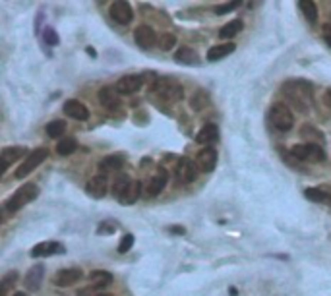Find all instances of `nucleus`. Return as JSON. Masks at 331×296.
<instances>
[{
	"mask_svg": "<svg viewBox=\"0 0 331 296\" xmlns=\"http://www.w3.org/2000/svg\"><path fill=\"white\" fill-rule=\"evenodd\" d=\"M124 161H126V157H124L122 153H114V155H109V157H105V159H101V163H99V168H101V172L118 170V168H122Z\"/></svg>",
	"mask_w": 331,
	"mask_h": 296,
	"instance_id": "5701e85b",
	"label": "nucleus"
},
{
	"mask_svg": "<svg viewBox=\"0 0 331 296\" xmlns=\"http://www.w3.org/2000/svg\"><path fill=\"white\" fill-rule=\"evenodd\" d=\"M229 294H231V296H236V294H238V292H236V288L231 287V288H229Z\"/></svg>",
	"mask_w": 331,
	"mask_h": 296,
	"instance_id": "c03bdc74",
	"label": "nucleus"
},
{
	"mask_svg": "<svg viewBox=\"0 0 331 296\" xmlns=\"http://www.w3.org/2000/svg\"><path fill=\"white\" fill-rule=\"evenodd\" d=\"M64 254V246L58 244L55 240H49V242H41L37 246L31 248V257H47V256H53V254Z\"/></svg>",
	"mask_w": 331,
	"mask_h": 296,
	"instance_id": "6ab92c4d",
	"label": "nucleus"
},
{
	"mask_svg": "<svg viewBox=\"0 0 331 296\" xmlns=\"http://www.w3.org/2000/svg\"><path fill=\"white\" fill-rule=\"evenodd\" d=\"M140 196H142V182H140V180H132L128 190L122 194L120 203L122 205H132V203H136V201L140 200Z\"/></svg>",
	"mask_w": 331,
	"mask_h": 296,
	"instance_id": "b1692460",
	"label": "nucleus"
},
{
	"mask_svg": "<svg viewBox=\"0 0 331 296\" xmlns=\"http://www.w3.org/2000/svg\"><path fill=\"white\" fill-rule=\"evenodd\" d=\"M62 109H64L66 116H70L74 120H88L89 118V109L78 99H68Z\"/></svg>",
	"mask_w": 331,
	"mask_h": 296,
	"instance_id": "4468645a",
	"label": "nucleus"
},
{
	"mask_svg": "<svg viewBox=\"0 0 331 296\" xmlns=\"http://www.w3.org/2000/svg\"><path fill=\"white\" fill-rule=\"evenodd\" d=\"M134 41L140 48L144 50H149V48L155 47V41H157V35H155V29L151 25H140L134 31Z\"/></svg>",
	"mask_w": 331,
	"mask_h": 296,
	"instance_id": "9b49d317",
	"label": "nucleus"
},
{
	"mask_svg": "<svg viewBox=\"0 0 331 296\" xmlns=\"http://www.w3.org/2000/svg\"><path fill=\"white\" fill-rule=\"evenodd\" d=\"M325 103H327V107H331V89L325 91Z\"/></svg>",
	"mask_w": 331,
	"mask_h": 296,
	"instance_id": "79ce46f5",
	"label": "nucleus"
},
{
	"mask_svg": "<svg viewBox=\"0 0 331 296\" xmlns=\"http://www.w3.org/2000/svg\"><path fill=\"white\" fill-rule=\"evenodd\" d=\"M76 149H78V142H76L74 137H62L57 144V153L60 157H68V155H72Z\"/></svg>",
	"mask_w": 331,
	"mask_h": 296,
	"instance_id": "cd10ccee",
	"label": "nucleus"
},
{
	"mask_svg": "<svg viewBox=\"0 0 331 296\" xmlns=\"http://www.w3.org/2000/svg\"><path fill=\"white\" fill-rule=\"evenodd\" d=\"M144 85V76L140 74H128V76H122L120 80L116 81V91L120 95H134L136 91H140Z\"/></svg>",
	"mask_w": 331,
	"mask_h": 296,
	"instance_id": "0eeeda50",
	"label": "nucleus"
},
{
	"mask_svg": "<svg viewBox=\"0 0 331 296\" xmlns=\"http://www.w3.org/2000/svg\"><path fill=\"white\" fill-rule=\"evenodd\" d=\"M83 277V271L80 267H68V269H58L53 277V283L57 287H72Z\"/></svg>",
	"mask_w": 331,
	"mask_h": 296,
	"instance_id": "9d476101",
	"label": "nucleus"
},
{
	"mask_svg": "<svg viewBox=\"0 0 331 296\" xmlns=\"http://www.w3.org/2000/svg\"><path fill=\"white\" fill-rule=\"evenodd\" d=\"M167 182H169V172H167L165 168H159V170L149 178V182H147V196H149V198L159 196V194L165 190Z\"/></svg>",
	"mask_w": 331,
	"mask_h": 296,
	"instance_id": "ddd939ff",
	"label": "nucleus"
},
{
	"mask_svg": "<svg viewBox=\"0 0 331 296\" xmlns=\"http://www.w3.org/2000/svg\"><path fill=\"white\" fill-rule=\"evenodd\" d=\"M43 279H45V267L41 264L33 265L31 269L27 271V275H25V288L29 290V292H37L41 288V285H43Z\"/></svg>",
	"mask_w": 331,
	"mask_h": 296,
	"instance_id": "2eb2a0df",
	"label": "nucleus"
},
{
	"mask_svg": "<svg viewBox=\"0 0 331 296\" xmlns=\"http://www.w3.org/2000/svg\"><path fill=\"white\" fill-rule=\"evenodd\" d=\"M97 232L99 234H113L114 232V224L113 223H101L99 224V229H97Z\"/></svg>",
	"mask_w": 331,
	"mask_h": 296,
	"instance_id": "58836bf2",
	"label": "nucleus"
},
{
	"mask_svg": "<svg viewBox=\"0 0 331 296\" xmlns=\"http://www.w3.org/2000/svg\"><path fill=\"white\" fill-rule=\"evenodd\" d=\"M236 45L234 43H223V45H215L207 50V60L210 62H217V60H223L225 56L233 55Z\"/></svg>",
	"mask_w": 331,
	"mask_h": 296,
	"instance_id": "412c9836",
	"label": "nucleus"
},
{
	"mask_svg": "<svg viewBox=\"0 0 331 296\" xmlns=\"http://www.w3.org/2000/svg\"><path fill=\"white\" fill-rule=\"evenodd\" d=\"M177 172H178V178H180V182L188 184V182L196 180V176H198V172H200V168H198V165H196L194 161L180 159V161H178Z\"/></svg>",
	"mask_w": 331,
	"mask_h": 296,
	"instance_id": "a211bd4d",
	"label": "nucleus"
},
{
	"mask_svg": "<svg viewBox=\"0 0 331 296\" xmlns=\"http://www.w3.org/2000/svg\"><path fill=\"white\" fill-rule=\"evenodd\" d=\"M29 153H31V151H27V147H24V145L4 147V149H2V153H0V175H4L12 163H16L20 157L29 155Z\"/></svg>",
	"mask_w": 331,
	"mask_h": 296,
	"instance_id": "6e6552de",
	"label": "nucleus"
},
{
	"mask_svg": "<svg viewBox=\"0 0 331 296\" xmlns=\"http://www.w3.org/2000/svg\"><path fill=\"white\" fill-rule=\"evenodd\" d=\"M238 6H242L240 0H236V2H227V4H219L217 8H215V14H217V16H223V14H229V12L236 10Z\"/></svg>",
	"mask_w": 331,
	"mask_h": 296,
	"instance_id": "f704fd0d",
	"label": "nucleus"
},
{
	"mask_svg": "<svg viewBox=\"0 0 331 296\" xmlns=\"http://www.w3.org/2000/svg\"><path fill=\"white\" fill-rule=\"evenodd\" d=\"M175 60H177L178 64L196 66L198 62H200V56H198V53H196L194 48L182 47V48H178L177 53H175Z\"/></svg>",
	"mask_w": 331,
	"mask_h": 296,
	"instance_id": "4be33fe9",
	"label": "nucleus"
},
{
	"mask_svg": "<svg viewBox=\"0 0 331 296\" xmlns=\"http://www.w3.org/2000/svg\"><path fill=\"white\" fill-rule=\"evenodd\" d=\"M177 45V37L172 33H163L159 37V48L161 50H170V48Z\"/></svg>",
	"mask_w": 331,
	"mask_h": 296,
	"instance_id": "72a5a7b5",
	"label": "nucleus"
},
{
	"mask_svg": "<svg viewBox=\"0 0 331 296\" xmlns=\"http://www.w3.org/2000/svg\"><path fill=\"white\" fill-rule=\"evenodd\" d=\"M107 190H109V180H107L105 175L93 176L88 184H85V192H88L91 198H97V200L99 198H105Z\"/></svg>",
	"mask_w": 331,
	"mask_h": 296,
	"instance_id": "f3484780",
	"label": "nucleus"
},
{
	"mask_svg": "<svg viewBox=\"0 0 331 296\" xmlns=\"http://www.w3.org/2000/svg\"><path fill=\"white\" fill-rule=\"evenodd\" d=\"M64 132H66L64 120H53L47 124V136L49 137H62Z\"/></svg>",
	"mask_w": 331,
	"mask_h": 296,
	"instance_id": "2f4dec72",
	"label": "nucleus"
},
{
	"mask_svg": "<svg viewBox=\"0 0 331 296\" xmlns=\"http://www.w3.org/2000/svg\"><path fill=\"white\" fill-rule=\"evenodd\" d=\"M269 122L273 124V128L279 132H289L294 126V116H292L291 107H287L285 103H275L269 109Z\"/></svg>",
	"mask_w": 331,
	"mask_h": 296,
	"instance_id": "20e7f679",
	"label": "nucleus"
},
{
	"mask_svg": "<svg viewBox=\"0 0 331 296\" xmlns=\"http://www.w3.org/2000/svg\"><path fill=\"white\" fill-rule=\"evenodd\" d=\"M196 165L203 172H211L215 168V165H217V151L213 147L202 149V151L198 153V157H196Z\"/></svg>",
	"mask_w": 331,
	"mask_h": 296,
	"instance_id": "dca6fc26",
	"label": "nucleus"
},
{
	"mask_svg": "<svg viewBox=\"0 0 331 296\" xmlns=\"http://www.w3.org/2000/svg\"><path fill=\"white\" fill-rule=\"evenodd\" d=\"M155 97H159L163 103H177L184 97V89L172 78H157L151 85Z\"/></svg>",
	"mask_w": 331,
	"mask_h": 296,
	"instance_id": "f03ea898",
	"label": "nucleus"
},
{
	"mask_svg": "<svg viewBox=\"0 0 331 296\" xmlns=\"http://www.w3.org/2000/svg\"><path fill=\"white\" fill-rule=\"evenodd\" d=\"M312 89L314 85L304 80H292L283 85V93L300 112H308V107H312Z\"/></svg>",
	"mask_w": 331,
	"mask_h": 296,
	"instance_id": "f257e3e1",
	"label": "nucleus"
},
{
	"mask_svg": "<svg viewBox=\"0 0 331 296\" xmlns=\"http://www.w3.org/2000/svg\"><path fill=\"white\" fill-rule=\"evenodd\" d=\"M89 279H91V287L95 290H103L113 283V275L109 271H91Z\"/></svg>",
	"mask_w": 331,
	"mask_h": 296,
	"instance_id": "393cba45",
	"label": "nucleus"
},
{
	"mask_svg": "<svg viewBox=\"0 0 331 296\" xmlns=\"http://www.w3.org/2000/svg\"><path fill=\"white\" fill-rule=\"evenodd\" d=\"M130 184H132V180H130L128 175H118L113 182V194L116 198H122V194L128 190Z\"/></svg>",
	"mask_w": 331,
	"mask_h": 296,
	"instance_id": "7c9ffc66",
	"label": "nucleus"
},
{
	"mask_svg": "<svg viewBox=\"0 0 331 296\" xmlns=\"http://www.w3.org/2000/svg\"><path fill=\"white\" fill-rule=\"evenodd\" d=\"M99 103L105 107L107 111H116L120 107V93L116 91V88L105 85L99 89Z\"/></svg>",
	"mask_w": 331,
	"mask_h": 296,
	"instance_id": "f8f14e48",
	"label": "nucleus"
},
{
	"mask_svg": "<svg viewBox=\"0 0 331 296\" xmlns=\"http://www.w3.org/2000/svg\"><path fill=\"white\" fill-rule=\"evenodd\" d=\"M37 196H39V186L24 184L20 190H16V192L6 200V203H4V211L16 213V211H20L22 207H25L27 203H31L33 200H37Z\"/></svg>",
	"mask_w": 331,
	"mask_h": 296,
	"instance_id": "7ed1b4c3",
	"label": "nucleus"
},
{
	"mask_svg": "<svg viewBox=\"0 0 331 296\" xmlns=\"http://www.w3.org/2000/svg\"><path fill=\"white\" fill-rule=\"evenodd\" d=\"M244 29V24L240 20H233V22H229L221 27V31H219V37L221 39H233L234 35H238V33Z\"/></svg>",
	"mask_w": 331,
	"mask_h": 296,
	"instance_id": "a878e982",
	"label": "nucleus"
},
{
	"mask_svg": "<svg viewBox=\"0 0 331 296\" xmlns=\"http://www.w3.org/2000/svg\"><path fill=\"white\" fill-rule=\"evenodd\" d=\"M217 140H219V128L217 124H213V122L205 124V126L196 134V142L203 145H210L213 144V142H217Z\"/></svg>",
	"mask_w": 331,
	"mask_h": 296,
	"instance_id": "aec40b11",
	"label": "nucleus"
},
{
	"mask_svg": "<svg viewBox=\"0 0 331 296\" xmlns=\"http://www.w3.org/2000/svg\"><path fill=\"white\" fill-rule=\"evenodd\" d=\"M300 134L302 136H316L318 140H323V136H322V132H318V130L314 128V126H310V124H306V126H302V130H300Z\"/></svg>",
	"mask_w": 331,
	"mask_h": 296,
	"instance_id": "4c0bfd02",
	"label": "nucleus"
},
{
	"mask_svg": "<svg viewBox=\"0 0 331 296\" xmlns=\"http://www.w3.org/2000/svg\"><path fill=\"white\" fill-rule=\"evenodd\" d=\"M88 55H91V56H93V58H95V56H97V53H95V48L88 47Z\"/></svg>",
	"mask_w": 331,
	"mask_h": 296,
	"instance_id": "37998d69",
	"label": "nucleus"
},
{
	"mask_svg": "<svg viewBox=\"0 0 331 296\" xmlns=\"http://www.w3.org/2000/svg\"><path fill=\"white\" fill-rule=\"evenodd\" d=\"M49 157V149H45V147H39V149H33L27 157H25V161L20 165V167L16 168V172H14V178L16 180H22V178H25L27 175H31L35 168L39 167L43 161Z\"/></svg>",
	"mask_w": 331,
	"mask_h": 296,
	"instance_id": "423d86ee",
	"label": "nucleus"
},
{
	"mask_svg": "<svg viewBox=\"0 0 331 296\" xmlns=\"http://www.w3.org/2000/svg\"><path fill=\"white\" fill-rule=\"evenodd\" d=\"M134 242H136V238H134V234H124L120 240V246H118V252L120 254H126V252H130L132 250V246H134Z\"/></svg>",
	"mask_w": 331,
	"mask_h": 296,
	"instance_id": "e433bc0d",
	"label": "nucleus"
},
{
	"mask_svg": "<svg viewBox=\"0 0 331 296\" xmlns=\"http://www.w3.org/2000/svg\"><path fill=\"white\" fill-rule=\"evenodd\" d=\"M299 8L310 24H316V22H318V6H316V2H312V0H302V2H299Z\"/></svg>",
	"mask_w": 331,
	"mask_h": 296,
	"instance_id": "bb28decb",
	"label": "nucleus"
},
{
	"mask_svg": "<svg viewBox=\"0 0 331 296\" xmlns=\"http://www.w3.org/2000/svg\"><path fill=\"white\" fill-rule=\"evenodd\" d=\"M210 103V97H207V93L205 91H196V95L192 97V101H190V105H192V109L194 111H200V109H203L205 105Z\"/></svg>",
	"mask_w": 331,
	"mask_h": 296,
	"instance_id": "473e14b6",
	"label": "nucleus"
},
{
	"mask_svg": "<svg viewBox=\"0 0 331 296\" xmlns=\"http://www.w3.org/2000/svg\"><path fill=\"white\" fill-rule=\"evenodd\" d=\"M14 296H27V292H16Z\"/></svg>",
	"mask_w": 331,
	"mask_h": 296,
	"instance_id": "a18cd8bd",
	"label": "nucleus"
},
{
	"mask_svg": "<svg viewBox=\"0 0 331 296\" xmlns=\"http://www.w3.org/2000/svg\"><path fill=\"white\" fill-rule=\"evenodd\" d=\"M169 231H170V232H175V234H184V232H186L184 229H182V227H170Z\"/></svg>",
	"mask_w": 331,
	"mask_h": 296,
	"instance_id": "a19ab883",
	"label": "nucleus"
},
{
	"mask_svg": "<svg viewBox=\"0 0 331 296\" xmlns=\"http://www.w3.org/2000/svg\"><path fill=\"white\" fill-rule=\"evenodd\" d=\"M322 35H323V39H325V43L331 47V25H323Z\"/></svg>",
	"mask_w": 331,
	"mask_h": 296,
	"instance_id": "ea45409f",
	"label": "nucleus"
},
{
	"mask_svg": "<svg viewBox=\"0 0 331 296\" xmlns=\"http://www.w3.org/2000/svg\"><path fill=\"white\" fill-rule=\"evenodd\" d=\"M111 18H113L116 24L120 25H128L134 20V10L130 6V2L124 0H116L111 4Z\"/></svg>",
	"mask_w": 331,
	"mask_h": 296,
	"instance_id": "1a4fd4ad",
	"label": "nucleus"
},
{
	"mask_svg": "<svg viewBox=\"0 0 331 296\" xmlns=\"http://www.w3.org/2000/svg\"><path fill=\"white\" fill-rule=\"evenodd\" d=\"M95 296H113V294H95Z\"/></svg>",
	"mask_w": 331,
	"mask_h": 296,
	"instance_id": "49530a36",
	"label": "nucleus"
},
{
	"mask_svg": "<svg viewBox=\"0 0 331 296\" xmlns=\"http://www.w3.org/2000/svg\"><path fill=\"white\" fill-rule=\"evenodd\" d=\"M18 277H20L18 271H10L2 277V283H0V296H6L12 288H16Z\"/></svg>",
	"mask_w": 331,
	"mask_h": 296,
	"instance_id": "c756f323",
	"label": "nucleus"
},
{
	"mask_svg": "<svg viewBox=\"0 0 331 296\" xmlns=\"http://www.w3.org/2000/svg\"><path fill=\"white\" fill-rule=\"evenodd\" d=\"M291 155L299 161H306V163H322L325 161V151L322 145L318 144H299L291 147Z\"/></svg>",
	"mask_w": 331,
	"mask_h": 296,
	"instance_id": "39448f33",
	"label": "nucleus"
},
{
	"mask_svg": "<svg viewBox=\"0 0 331 296\" xmlns=\"http://www.w3.org/2000/svg\"><path fill=\"white\" fill-rule=\"evenodd\" d=\"M43 39H45V43L49 45V47H57L58 45V35L57 31L53 29V27H45V31H43Z\"/></svg>",
	"mask_w": 331,
	"mask_h": 296,
	"instance_id": "c9c22d12",
	"label": "nucleus"
},
{
	"mask_svg": "<svg viewBox=\"0 0 331 296\" xmlns=\"http://www.w3.org/2000/svg\"><path fill=\"white\" fill-rule=\"evenodd\" d=\"M310 201H316V203H331V194H327L325 190H320V188H308L306 192H304Z\"/></svg>",
	"mask_w": 331,
	"mask_h": 296,
	"instance_id": "c85d7f7f",
	"label": "nucleus"
}]
</instances>
